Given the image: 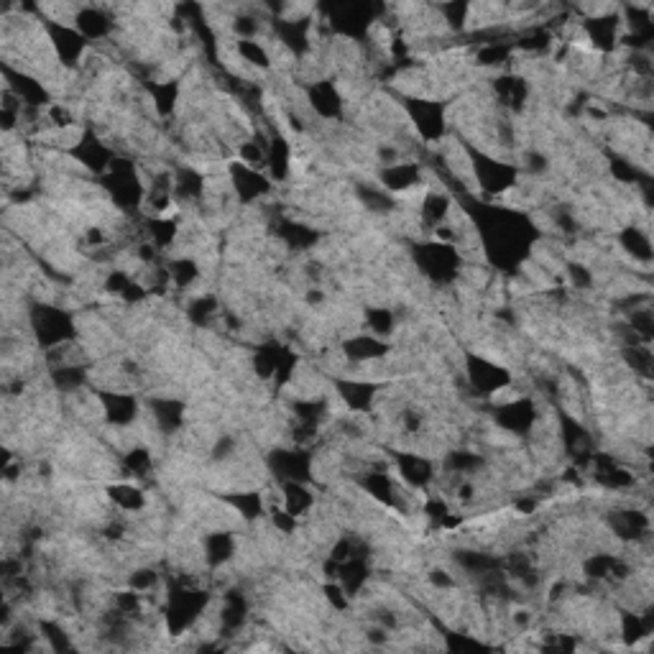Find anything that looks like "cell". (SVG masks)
I'll return each mask as SVG.
<instances>
[{
  "instance_id": "obj_1",
  "label": "cell",
  "mask_w": 654,
  "mask_h": 654,
  "mask_svg": "<svg viewBox=\"0 0 654 654\" xmlns=\"http://www.w3.org/2000/svg\"><path fill=\"white\" fill-rule=\"evenodd\" d=\"M465 154H468V161H471L468 169L473 174V182L481 187V192L486 197H501L519 184L517 164L499 159V156H491L488 151L476 149V146H468Z\"/></svg>"
},
{
  "instance_id": "obj_2",
  "label": "cell",
  "mask_w": 654,
  "mask_h": 654,
  "mask_svg": "<svg viewBox=\"0 0 654 654\" xmlns=\"http://www.w3.org/2000/svg\"><path fill=\"white\" fill-rule=\"evenodd\" d=\"M100 184H103L110 202L115 207H121L123 213H136L138 207L144 205L146 184L141 179V172H138V164H133L131 159L115 156L108 172L100 177Z\"/></svg>"
},
{
  "instance_id": "obj_3",
  "label": "cell",
  "mask_w": 654,
  "mask_h": 654,
  "mask_svg": "<svg viewBox=\"0 0 654 654\" xmlns=\"http://www.w3.org/2000/svg\"><path fill=\"white\" fill-rule=\"evenodd\" d=\"M29 325L31 335L44 350L77 340V327L72 315L62 307L49 305V302H36V305L29 307Z\"/></svg>"
},
{
  "instance_id": "obj_4",
  "label": "cell",
  "mask_w": 654,
  "mask_h": 654,
  "mask_svg": "<svg viewBox=\"0 0 654 654\" xmlns=\"http://www.w3.org/2000/svg\"><path fill=\"white\" fill-rule=\"evenodd\" d=\"M412 259L417 264V269L435 282L437 287H445V284H453L458 279L460 269H463V256L455 246L440 241L430 243H417L412 248Z\"/></svg>"
},
{
  "instance_id": "obj_5",
  "label": "cell",
  "mask_w": 654,
  "mask_h": 654,
  "mask_svg": "<svg viewBox=\"0 0 654 654\" xmlns=\"http://www.w3.org/2000/svg\"><path fill=\"white\" fill-rule=\"evenodd\" d=\"M404 113L412 121L414 133L425 144H435L448 133V105L430 95H404Z\"/></svg>"
},
{
  "instance_id": "obj_6",
  "label": "cell",
  "mask_w": 654,
  "mask_h": 654,
  "mask_svg": "<svg viewBox=\"0 0 654 654\" xmlns=\"http://www.w3.org/2000/svg\"><path fill=\"white\" fill-rule=\"evenodd\" d=\"M41 26H44V34L46 39H49V44H52V52L54 57H57L59 67H62L64 72H75L77 67H82L85 57L90 54V41H87L72 23L44 18Z\"/></svg>"
},
{
  "instance_id": "obj_7",
  "label": "cell",
  "mask_w": 654,
  "mask_h": 654,
  "mask_svg": "<svg viewBox=\"0 0 654 654\" xmlns=\"http://www.w3.org/2000/svg\"><path fill=\"white\" fill-rule=\"evenodd\" d=\"M266 468L274 483H310L315 473V458L310 448H276L266 453Z\"/></svg>"
},
{
  "instance_id": "obj_8",
  "label": "cell",
  "mask_w": 654,
  "mask_h": 654,
  "mask_svg": "<svg viewBox=\"0 0 654 654\" xmlns=\"http://www.w3.org/2000/svg\"><path fill=\"white\" fill-rule=\"evenodd\" d=\"M3 80H6V90H11L26 108L46 110L54 103L52 90L46 87L41 77L31 75L21 67H13L11 62H3Z\"/></svg>"
},
{
  "instance_id": "obj_9",
  "label": "cell",
  "mask_w": 654,
  "mask_h": 654,
  "mask_svg": "<svg viewBox=\"0 0 654 654\" xmlns=\"http://www.w3.org/2000/svg\"><path fill=\"white\" fill-rule=\"evenodd\" d=\"M537 419H540V409L529 396H511V402L494 407L496 427L509 432L511 437L532 435Z\"/></svg>"
},
{
  "instance_id": "obj_10",
  "label": "cell",
  "mask_w": 654,
  "mask_h": 654,
  "mask_svg": "<svg viewBox=\"0 0 654 654\" xmlns=\"http://www.w3.org/2000/svg\"><path fill=\"white\" fill-rule=\"evenodd\" d=\"M225 174H228L230 192L236 197L241 205H253L259 202L261 197H266L271 192V179L269 174L261 172V169L246 167L243 161H228L225 164Z\"/></svg>"
},
{
  "instance_id": "obj_11",
  "label": "cell",
  "mask_w": 654,
  "mask_h": 654,
  "mask_svg": "<svg viewBox=\"0 0 654 654\" xmlns=\"http://www.w3.org/2000/svg\"><path fill=\"white\" fill-rule=\"evenodd\" d=\"M465 376H468V384L473 386V391L481 396L501 394V391L511 389L509 368L499 366L486 356H478V353H471L465 358Z\"/></svg>"
},
{
  "instance_id": "obj_12",
  "label": "cell",
  "mask_w": 654,
  "mask_h": 654,
  "mask_svg": "<svg viewBox=\"0 0 654 654\" xmlns=\"http://www.w3.org/2000/svg\"><path fill=\"white\" fill-rule=\"evenodd\" d=\"M67 154L72 156L75 164H80L85 172L98 174V177H103V174L108 172L110 164H113L115 159V151L110 149V146L105 144L103 138L92 131V128H85V131H82V136L77 138V144L72 146Z\"/></svg>"
},
{
  "instance_id": "obj_13",
  "label": "cell",
  "mask_w": 654,
  "mask_h": 654,
  "mask_svg": "<svg viewBox=\"0 0 654 654\" xmlns=\"http://www.w3.org/2000/svg\"><path fill=\"white\" fill-rule=\"evenodd\" d=\"M98 404L105 422L110 427H118V430L131 427L138 419V412H141V404H138L136 396L123 389H100Z\"/></svg>"
},
{
  "instance_id": "obj_14",
  "label": "cell",
  "mask_w": 654,
  "mask_h": 654,
  "mask_svg": "<svg viewBox=\"0 0 654 654\" xmlns=\"http://www.w3.org/2000/svg\"><path fill=\"white\" fill-rule=\"evenodd\" d=\"M305 95H307V108H310L317 118H322V121H338L340 115H343L345 100L333 80L322 77V80L310 82Z\"/></svg>"
},
{
  "instance_id": "obj_15",
  "label": "cell",
  "mask_w": 654,
  "mask_h": 654,
  "mask_svg": "<svg viewBox=\"0 0 654 654\" xmlns=\"http://www.w3.org/2000/svg\"><path fill=\"white\" fill-rule=\"evenodd\" d=\"M381 389H384L381 381L358 379V376H353V379L335 381V391H338V396L343 399L345 407H348V412H353V414L371 412L373 404H376V399H379Z\"/></svg>"
},
{
  "instance_id": "obj_16",
  "label": "cell",
  "mask_w": 654,
  "mask_h": 654,
  "mask_svg": "<svg viewBox=\"0 0 654 654\" xmlns=\"http://www.w3.org/2000/svg\"><path fill=\"white\" fill-rule=\"evenodd\" d=\"M72 26L92 44V41L110 39L115 34V29H118V18L110 13V8L80 6L75 18H72Z\"/></svg>"
},
{
  "instance_id": "obj_17",
  "label": "cell",
  "mask_w": 654,
  "mask_h": 654,
  "mask_svg": "<svg viewBox=\"0 0 654 654\" xmlns=\"http://www.w3.org/2000/svg\"><path fill=\"white\" fill-rule=\"evenodd\" d=\"M396 460V471L402 476V481L407 483L414 491H425L432 481L437 478L435 471V460H430L427 455H419L417 450H402V453H394Z\"/></svg>"
},
{
  "instance_id": "obj_18",
  "label": "cell",
  "mask_w": 654,
  "mask_h": 654,
  "mask_svg": "<svg viewBox=\"0 0 654 654\" xmlns=\"http://www.w3.org/2000/svg\"><path fill=\"white\" fill-rule=\"evenodd\" d=\"M238 545L233 532L228 529H210L202 537V560L210 570H218L223 565H228L233 557H236Z\"/></svg>"
},
{
  "instance_id": "obj_19",
  "label": "cell",
  "mask_w": 654,
  "mask_h": 654,
  "mask_svg": "<svg viewBox=\"0 0 654 654\" xmlns=\"http://www.w3.org/2000/svg\"><path fill=\"white\" fill-rule=\"evenodd\" d=\"M391 345L386 343L384 338H376L371 333H361V335H350L348 340L343 343V356L348 358L350 363H379L389 356Z\"/></svg>"
},
{
  "instance_id": "obj_20",
  "label": "cell",
  "mask_w": 654,
  "mask_h": 654,
  "mask_svg": "<svg viewBox=\"0 0 654 654\" xmlns=\"http://www.w3.org/2000/svg\"><path fill=\"white\" fill-rule=\"evenodd\" d=\"M379 184L389 195L414 190L417 184H422V167H419L417 161H396V164H389V167H381Z\"/></svg>"
},
{
  "instance_id": "obj_21",
  "label": "cell",
  "mask_w": 654,
  "mask_h": 654,
  "mask_svg": "<svg viewBox=\"0 0 654 654\" xmlns=\"http://www.w3.org/2000/svg\"><path fill=\"white\" fill-rule=\"evenodd\" d=\"M220 501L246 522H256V519L266 517V496L259 488H238L233 494L220 496Z\"/></svg>"
},
{
  "instance_id": "obj_22",
  "label": "cell",
  "mask_w": 654,
  "mask_h": 654,
  "mask_svg": "<svg viewBox=\"0 0 654 654\" xmlns=\"http://www.w3.org/2000/svg\"><path fill=\"white\" fill-rule=\"evenodd\" d=\"M105 496H108L110 504L118 511H126V514H138V511L146 509V494L144 488H138L133 481H115L105 486Z\"/></svg>"
},
{
  "instance_id": "obj_23",
  "label": "cell",
  "mask_w": 654,
  "mask_h": 654,
  "mask_svg": "<svg viewBox=\"0 0 654 654\" xmlns=\"http://www.w3.org/2000/svg\"><path fill=\"white\" fill-rule=\"evenodd\" d=\"M289 164H292V146L282 133H271L269 149H266V169L271 182H287Z\"/></svg>"
},
{
  "instance_id": "obj_24",
  "label": "cell",
  "mask_w": 654,
  "mask_h": 654,
  "mask_svg": "<svg viewBox=\"0 0 654 654\" xmlns=\"http://www.w3.org/2000/svg\"><path fill=\"white\" fill-rule=\"evenodd\" d=\"M149 407L156 430L164 432V435H177L184 427V417H187L184 402H177V399H154Z\"/></svg>"
},
{
  "instance_id": "obj_25",
  "label": "cell",
  "mask_w": 654,
  "mask_h": 654,
  "mask_svg": "<svg viewBox=\"0 0 654 654\" xmlns=\"http://www.w3.org/2000/svg\"><path fill=\"white\" fill-rule=\"evenodd\" d=\"M450 210H453V200H450L448 195H442V192H427V195L422 197V205H419V223L430 230L440 228V225L448 223Z\"/></svg>"
},
{
  "instance_id": "obj_26",
  "label": "cell",
  "mask_w": 654,
  "mask_h": 654,
  "mask_svg": "<svg viewBox=\"0 0 654 654\" xmlns=\"http://www.w3.org/2000/svg\"><path fill=\"white\" fill-rule=\"evenodd\" d=\"M619 246L621 251L629 253L634 261H639L642 266H647L652 261V241H649V233L642 230L639 225H626L619 233Z\"/></svg>"
},
{
  "instance_id": "obj_27",
  "label": "cell",
  "mask_w": 654,
  "mask_h": 654,
  "mask_svg": "<svg viewBox=\"0 0 654 654\" xmlns=\"http://www.w3.org/2000/svg\"><path fill=\"white\" fill-rule=\"evenodd\" d=\"M236 57L251 69H271L274 57L259 39H236Z\"/></svg>"
},
{
  "instance_id": "obj_28",
  "label": "cell",
  "mask_w": 654,
  "mask_h": 654,
  "mask_svg": "<svg viewBox=\"0 0 654 654\" xmlns=\"http://www.w3.org/2000/svg\"><path fill=\"white\" fill-rule=\"evenodd\" d=\"M167 271H169V279H172V284L177 289H190L202 274L200 264H197L192 256H179V259H172L167 264Z\"/></svg>"
},
{
  "instance_id": "obj_29",
  "label": "cell",
  "mask_w": 654,
  "mask_h": 654,
  "mask_svg": "<svg viewBox=\"0 0 654 654\" xmlns=\"http://www.w3.org/2000/svg\"><path fill=\"white\" fill-rule=\"evenodd\" d=\"M363 317H366V325L368 330H371V335H376V338H389V335L394 333L396 317L389 307H366Z\"/></svg>"
},
{
  "instance_id": "obj_30",
  "label": "cell",
  "mask_w": 654,
  "mask_h": 654,
  "mask_svg": "<svg viewBox=\"0 0 654 654\" xmlns=\"http://www.w3.org/2000/svg\"><path fill=\"white\" fill-rule=\"evenodd\" d=\"M218 310H220V302L213 297V294H200V297L192 299L190 307H187V317H190L197 327H202L218 315Z\"/></svg>"
},
{
  "instance_id": "obj_31",
  "label": "cell",
  "mask_w": 654,
  "mask_h": 654,
  "mask_svg": "<svg viewBox=\"0 0 654 654\" xmlns=\"http://www.w3.org/2000/svg\"><path fill=\"white\" fill-rule=\"evenodd\" d=\"M161 583L159 573H156L154 568H149V565H141V568L131 570L128 573V588H133V591L144 593V596H149L151 591H156Z\"/></svg>"
},
{
  "instance_id": "obj_32",
  "label": "cell",
  "mask_w": 654,
  "mask_h": 654,
  "mask_svg": "<svg viewBox=\"0 0 654 654\" xmlns=\"http://www.w3.org/2000/svg\"><path fill=\"white\" fill-rule=\"evenodd\" d=\"M565 271H568L573 289H580V292L593 289V269H591V266L580 264V261H570V264L565 266Z\"/></svg>"
}]
</instances>
